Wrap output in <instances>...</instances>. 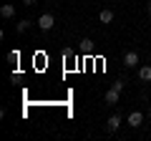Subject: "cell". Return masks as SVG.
<instances>
[{
    "label": "cell",
    "instance_id": "3957f363",
    "mask_svg": "<svg viewBox=\"0 0 151 141\" xmlns=\"http://www.w3.org/2000/svg\"><path fill=\"white\" fill-rule=\"evenodd\" d=\"M141 124H144V114H141V111H131V114H129V126L139 129Z\"/></svg>",
    "mask_w": 151,
    "mask_h": 141
},
{
    "label": "cell",
    "instance_id": "7c38bea8",
    "mask_svg": "<svg viewBox=\"0 0 151 141\" xmlns=\"http://www.w3.org/2000/svg\"><path fill=\"white\" fill-rule=\"evenodd\" d=\"M38 0H23V5H35Z\"/></svg>",
    "mask_w": 151,
    "mask_h": 141
},
{
    "label": "cell",
    "instance_id": "9c48e42d",
    "mask_svg": "<svg viewBox=\"0 0 151 141\" xmlns=\"http://www.w3.org/2000/svg\"><path fill=\"white\" fill-rule=\"evenodd\" d=\"M8 60H10L13 65H18V60H20V50H10V53H8Z\"/></svg>",
    "mask_w": 151,
    "mask_h": 141
},
{
    "label": "cell",
    "instance_id": "ba28073f",
    "mask_svg": "<svg viewBox=\"0 0 151 141\" xmlns=\"http://www.w3.org/2000/svg\"><path fill=\"white\" fill-rule=\"evenodd\" d=\"M98 20H101V23H113V10H101Z\"/></svg>",
    "mask_w": 151,
    "mask_h": 141
},
{
    "label": "cell",
    "instance_id": "8992f818",
    "mask_svg": "<svg viewBox=\"0 0 151 141\" xmlns=\"http://www.w3.org/2000/svg\"><path fill=\"white\" fill-rule=\"evenodd\" d=\"M0 15H3V18H15V5L5 3V5L0 8Z\"/></svg>",
    "mask_w": 151,
    "mask_h": 141
},
{
    "label": "cell",
    "instance_id": "5b68a950",
    "mask_svg": "<svg viewBox=\"0 0 151 141\" xmlns=\"http://www.w3.org/2000/svg\"><path fill=\"white\" fill-rule=\"evenodd\" d=\"M119 126H121V116H119V114H113L111 119H108L106 129H108V131H119Z\"/></svg>",
    "mask_w": 151,
    "mask_h": 141
},
{
    "label": "cell",
    "instance_id": "6da1fadb",
    "mask_svg": "<svg viewBox=\"0 0 151 141\" xmlns=\"http://www.w3.org/2000/svg\"><path fill=\"white\" fill-rule=\"evenodd\" d=\"M53 25H55V18H53V13H43V15L38 18V28H40V30H50Z\"/></svg>",
    "mask_w": 151,
    "mask_h": 141
},
{
    "label": "cell",
    "instance_id": "30bf717a",
    "mask_svg": "<svg viewBox=\"0 0 151 141\" xmlns=\"http://www.w3.org/2000/svg\"><path fill=\"white\" fill-rule=\"evenodd\" d=\"M30 23H33V20H20V23L15 25V30H18V33H25L28 28H30Z\"/></svg>",
    "mask_w": 151,
    "mask_h": 141
},
{
    "label": "cell",
    "instance_id": "277c9868",
    "mask_svg": "<svg viewBox=\"0 0 151 141\" xmlns=\"http://www.w3.org/2000/svg\"><path fill=\"white\" fill-rule=\"evenodd\" d=\"M119 96H121V91H119V88H108V91H106V103H108V106H113V103H119Z\"/></svg>",
    "mask_w": 151,
    "mask_h": 141
},
{
    "label": "cell",
    "instance_id": "8fae6325",
    "mask_svg": "<svg viewBox=\"0 0 151 141\" xmlns=\"http://www.w3.org/2000/svg\"><path fill=\"white\" fill-rule=\"evenodd\" d=\"M81 50H86V53L91 50V38H83L81 40Z\"/></svg>",
    "mask_w": 151,
    "mask_h": 141
},
{
    "label": "cell",
    "instance_id": "7a4b0ae2",
    "mask_svg": "<svg viewBox=\"0 0 151 141\" xmlns=\"http://www.w3.org/2000/svg\"><path fill=\"white\" fill-rule=\"evenodd\" d=\"M136 63H139V53H136V50H126L124 53V65L126 68H134Z\"/></svg>",
    "mask_w": 151,
    "mask_h": 141
},
{
    "label": "cell",
    "instance_id": "52a82bcc",
    "mask_svg": "<svg viewBox=\"0 0 151 141\" xmlns=\"http://www.w3.org/2000/svg\"><path fill=\"white\" fill-rule=\"evenodd\" d=\"M139 78L141 81H151V65H141L139 68Z\"/></svg>",
    "mask_w": 151,
    "mask_h": 141
},
{
    "label": "cell",
    "instance_id": "4fadbf2b",
    "mask_svg": "<svg viewBox=\"0 0 151 141\" xmlns=\"http://www.w3.org/2000/svg\"><path fill=\"white\" fill-rule=\"evenodd\" d=\"M149 15H151V3H149Z\"/></svg>",
    "mask_w": 151,
    "mask_h": 141
}]
</instances>
